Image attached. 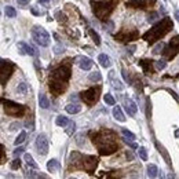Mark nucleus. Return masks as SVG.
Wrapping results in <instances>:
<instances>
[{"label": "nucleus", "mask_w": 179, "mask_h": 179, "mask_svg": "<svg viewBox=\"0 0 179 179\" xmlns=\"http://www.w3.org/2000/svg\"><path fill=\"white\" fill-rule=\"evenodd\" d=\"M70 76V69L69 66H59L51 73L50 77V90L54 94H61L66 90L68 80Z\"/></svg>", "instance_id": "obj_1"}, {"label": "nucleus", "mask_w": 179, "mask_h": 179, "mask_svg": "<svg viewBox=\"0 0 179 179\" xmlns=\"http://www.w3.org/2000/svg\"><path fill=\"white\" fill-rule=\"evenodd\" d=\"M94 145L98 147L101 154H112L113 151L117 150L116 136L109 131L101 132L96 136H94Z\"/></svg>", "instance_id": "obj_2"}, {"label": "nucleus", "mask_w": 179, "mask_h": 179, "mask_svg": "<svg viewBox=\"0 0 179 179\" xmlns=\"http://www.w3.org/2000/svg\"><path fill=\"white\" fill-rule=\"evenodd\" d=\"M172 26H173L172 21H171L170 18H164L161 22H158V24L154 25V26L151 28L147 33H145L143 39H145L146 41H149V43H153V41L161 39L165 33L170 32V30L172 29Z\"/></svg>", "instance_id": "obj_3"}, {"label": "nucleus", "mask_w": 179, "mask_h": 179, "mask_svg": "<svg viewBox=\"0 0 179 179\" xmlns=\"http://www.w3.org/2000/svg\"><path fill=\"white\" fill-rule=\"evenodd\" d=\"M113 0H102V2H92V11L99 19H105L113 10Z\"/></svg>", "instance_id": "obj_4"}, {"label": "nucleus", "mask_w": 179, "mask_h": 179, "mask_svg": "<svg viewBox=\"0 0 179 179\" xmlns=\"http://www.w3.org/2000/svg\"><path fill=\"white\" fill-rule=\"evenodd\" d=\"M32 39L40 47H48V44H50V35L47 33V30L44 29V28L39 26V25L33 26V29H32Z\"/></svg>", "instance_id": "obj_5"}, {"label": "nucleus", "mask_w": 179, "mask_h": 179, "mask_svg": "<svg viewBox=\"0 0 179 179\" xmlns=\"http://www.w3.org/2000/svg\"><path fill=\"white\" fill-rule=\"evenodd\" d=\"M3 105H4V112L7 113L8 116H18V114H22V113L25 112L22 105H18L13 101H4V99H3Z\"/></svg>", "instance_id": "obj_6"}, {"label": "nucleus", "mask_w": 179, "mask_h": 179, "mask_svg": "<svg viewBox=\"0 0 179 179\" xmlns=\"http://www.w3.org/2000/svg\"><path fill=\"white\" fill-rule=\"evenodd\" d=\"M98 164V158L94 156H81V168L87 172H94Z\"/></svg>", "instance_id": "obj_7"}, {"label": "nucleus", "mask_w": 179, "mask_h": 179, "mask_svg": "<svg viewBox=\"0 0 179 179\" xmlns=\"http://www.w3.org/2000/svg\"><path fill=\"white\" fill-rule=\"evenodd\" d=\"M98 92H99V88H96V90L95 88H88V90L81 92V99L87 105H94L98 101Z\"/></svg>", "instance_id": "obj_8"}, {"label": "nucleus", "mask_w": 179, "mask_h": 179, "mask_svg": "<svg viewBox=\"0 0 179 179\" xmlns=\"http://www.w3.org/2000/svg\"><path fill=\"white\" fill-rule=\"evenodd\" d=\"M36 149H37V153L41 156H46L48 153V139L44 134H40L36 138Z\"/></svg>", "instance_id": "obj_9"}, {"label": "nucleus", "mask_w": 179, "mask_h": 179, "mask_svg": "<svg viewBox=\"0 0 179 179\" xmlns=\"http://www.w3.org/2000/svg\"><path fill=\"white\" fill-rule=\"evenodd\" d=\"M13 69H14V65L10 61H6V59L2 61V85L6 84V81H7V79L10 77Z\"/></svg>", "instance_id": "obj_10"}, {"label": "nucleus", "mask_w": 179, "mask_h": 179, "mask_svg": "<svg viewBox=\"0 0 179 179\" xmlns=\"http://www.w3.org/2000/svg\"><path fill=\"white\" fill-rule=\"evenodd\" d=\"M165 51H170V52H165V57L167 58H173L175 54L179 52V36H175V37L171 39L170 44H168V50Z\"/></svg>", "instance_id": "obj_11"}, {"label": "nucleus", "mask_w": 179, "mask_h": 179, "mask_svg": "<svg viewBox=\"0 0 179 179\" xmlns=\"http://www.w3.org/2000/svg\"><path fill=\"white\" fill-rule=\"evenodd\" d=\"M17 48H18V51H19V54H21V55L28 54V55H32V57H33V55H36L35 48H33V47H30L29 44L24 43V41H21V43L17 44Z\"/></svg>", "instance_id": "obj_12"}, {"label": "nucleus", "mask_w": 179, "mask_h": 179, "mask_svg": "<svg viewBox=\"0 0 179 179\" xmlns=\"http://www.w3.org/2000/svg\"><path fill=\"white\" fill-rule=\"evenodd\" d=\"M124 106H125V110H127V113H128L129 116H135V114H136L138 106H136V103H135L132 99H129V98L124 99Z\"/></svg>", "instance_id": "obj_13"}, {"label": "nucleus", "mask_w": 179, "mask_h": 179, "mask_svg": "<svg viewBox=\"0 0 179 179\" xmlns=\"http://www.w3.org/2000/svg\"><path fill=\"white\" fill-rule=\"evenodd\" d=\"M77 61H79V62H77V63H79V66L83 69V70H90V69L92 68V63L94 62L88 57H80Z\"/></svg>", "instance_id": "obj_14"}, {"label": "nucleus", "mask_w": 179, "mask_h": 179, "mask_svg": "<svg viewBox=\"0 0 179 179\" xmlns=\"http://www.w3.org/2000/svg\"><path fill=\"white\" fill-rule=\"evenodd\" d=\"M113 116H114V118L117 121H120V123H124V121H125V116H124V113L121 112V107L120 106H114V107H113Z\"/></svg>", "instance_id": "obj_15"}, {"label": "nucleus", "mask_w": 179, "mask_h": 179, "mask_svg": "<svg viewBox=\"0 0 179 179\" xmlns=\"http://www.w3.org/2000/svg\"><path fill=\"white\" fill-rule=\"evenodd\" d=\"M65 109L69 114H77V113H80V110H81V106H80L79 103H69V105H66Z\"/></svg>", "instance_id": "obj_16"}, {"label": "nucleus", "mask_w": 179, "mask_h": 179, "mask_svg": "<svg viewBox=\"0 0 179 179\" xmlns=\"http://www.w3.org/2000/svg\"><path fill=\"white\" fill-rule=\"evenodd\" d=\"M109 79L112 80V85H113V88H114V90H117V91H121V90H123V87H124V85L121 84V81H120V80L114 79V72H113V70L110 72Z\"/></svg>", "instance_id": "obj_17"}, {"label": "nucleus", "mask_w": 179, "mask_h": 179, "mask_svg": "<svg viewBox=\"0 0 179 179\" xmlns=\"http://www.w3.org/2000/svg\"><path fill=\"white\" fill-rule=\"evenodd\" d=\"M98 62L101 63L102 68H110V65H112V62H110V58L107 57L106 54H99Z\"/></svg>", "instance_id": "obj_18"}, {"label": "nucleus", "mask_w": 179, "mask_h": 179, "mask_svg": "<svg viewBox=\"0 0 179 179\" xmlns=\"http://www.w3.org/2000/svg\"><path fill=\"white\" fill-rule=\"evenodd\" d=\"M59 161H58L57 158H51L48 162H47V170L50 171V172H55V171L59 170Z\"/></svg>", "instance_id": "obj_19"}, {"label": "nucleus", "mask_w": 179, "mask_h": 179, "mask_svg": "<svg viewBox=\"0 0 179 179\" xmlns=\"http://www.w3.org/2000/svg\"><path fill=\"white\" fill-rule=\"evenodd\" d=\"M39 105H40L41 109H48L50 101L47 99V96L44 95V94H40V95H39Z\"/></svg>", "instance_id": "obj_20"}, {"label": "nucleus", "mask_w": 179, "mask_h": 179, "mask_svg": "<svg viewBox=\"0 0 179 179\" xmlns=\"http://www.w3.org/2000/svg\"><path fill=\"white\" fill-rule=\"evenodd\" d=\"M70 123V121L68 120V117H65V116H58L57 118H55V124H57L58 127H66L68 125V124Z\"/></svg>", "instance_id": "obj_21"}, {"label": "nucleus", "mask_w": 179, "mask_h": 179, "mask_svg": "<svg viewBox=\"0 0 179 179\" xmlns=\"http://www.w3.org/2000/svg\"><path fill=\"white\" fill-rule=\"evenodd\" d=\"M146 171H147V176H150V178H156L157 172H158V170H157V167L154 164H149Z\"/></svg>", "instance_id": "obj_22"}, {"label": "nucleus", "mask_w": 179, "mask_h": 179, "mask_svg": "<svg viewBox=\"0 0 179 179\" xmlns=\"http://www.w3.org/2000/svg\"><path fill=\"white\" fill-rule=\"evenodd\" d=\"M24 160H25V162H26L29 167H32V168H37V164L35 162V160H33V157L30 156L29 153H25L24 154Z\"/></svg>", "instance_id": "obj_23"}, {"label": "nucleus", "mask_w": 179, "mask_h": 179, "mask_svg": "<svg viewBox=\"0 0 179 179\" xmlns=\"http://www.w3.org/2000/svg\"><path fill=\"white\" fill-rule=\"evenodd\" d=\"M25 139H26V132H25V131H21V132H19V135L17 136V139L14 140V145H17V146L21 145V143L25 142Z\"/></svg>", "instance_id": "obj_24"}, {"label": "nucleus", "mask_w": 179, "mask_h": 179, "mask_svg": "<svg viewBox=\"0 0 179 179\" xmlns=\"http://www.w3.org/2000/svg\"><path fill=\"white\" fill-rule=\"evenodd\" d=\"M164 47H165V44H164V41H158V43L156 44V46L153 47V54L154 55H157V54H160V52L164 50Z\"/></svg>", "instance_id": "obj_25"}, {"label": "nucleus", "mask_w": 179, "mask_h": 179, "mask_svg": "<svg viewBox=\"0 0 179 179\" xmlns=\"http://www.w3.org/2000/svg\"><path fill=\"white\" fill-rule=\"evenodd\" d=\"M88 33H90V36L92 37V40L95 41L96 46H99L101 44V37H99V35L96 32H94V29H88Z\"/></svg>", "instance_id": "obj_26"}, {"label": "nucleus", "mask_w": 179, "mask_h": 179, "mask_svg": "<svg viewBox=\"0 0 179 179\" xmlns=\"http://www.w3.org/2000/svg\"><path fill=\"white\" fill-rule=\"evenodd\" d=\"M88 79H90V81H101L102 80V76H101V73H99L98 70H95V72H92V73L90 74V77H88Z\"/></svg>", "instance_id": "obj_27"}, {"label": "nucleus", "mask_w": 179, "mask_h": 179, "mask_svg": "<svg viewBox=\"0 0 179 179\" xmlns=\"http://www.w3.org/2000/svg\"><path fill=\"white\" fill-rule=\"evenodd\" d=\"M28 91V84L26 83H21V84H18V87H17V92L21 94V95H25Z\"/></svg>", "instance_id": "obj_28"}, {"label": "nucleus", "mask_w": 179, "mask_h": 179, "mask_svg": "<svg viewBox=\"0 0 179 179\" xmlns=\"http://www.w3.org/2000/svg\"><path fill=\"white\" fill-rule=\"evenodd\" d=\"M6 15H7L8 18H14V17L17 15L15 8L11 7V6H7V7H6Z\"/></svg>", "instance_id": "obj_29"}, {"label": "nucleus", "mask_w": 179, "mask_h": 179, "mask_svg": "<svg viewBox=\"0 0 179 179\" xmlns=\"http://www.w3.org/2000/svg\"><path fill=\"white\" fill-rule=\"evenodd\" d=\"M138 154H139V157H140V160H142V161H147V150H146L145 147H139Z\"/></svg>", "instance_id": "obj_30"}, {"label": "nucleus", "mask_w": 179, "mask_h": 179, "mask_svg": "<svg viewBox=\"0 0 179 179\" xmlns=\"http://www.w3.org/2000/svg\"><path fill=\"white\" fill-rule=\"evenodd\" d=\"M103 101L106 102V105H110V106H113V105L116 103L114 98H113L110 94H106V95H103Z\"/></svg>", "instance_id": "obj_31"}, {"label": "nucleus", "mask_w": 179, "mask_h": 179, "mask_svg": "<svg viewBox=\"0 0 179 179\" xmlns=\"http://www.w3.org/2000/svg\"><path fill=\"white\" fill-rule=\"evenodd\" d=\"M154 66H156V69H157V70H164V69H165V66H167V62H165V61H162V59L156 61Z\"/></svg>", "instance_id": "obj_32"}, {"label": "nucleus", "mask_w": 179, "mask_h": 179, "mask_svg": "<svg viewBox=\"0 0 179 179\" xmlns=\"http://www.w3.org/2000/svg\"><path fill=\"white\" fill-rule=\"evenodd\" d=\"M55 18H57L58 22H61V24H65L66 22V15L62 13V11H58V13L55 14Z\"/></svg>", "instance_id": "obj_33"}, {"label": "nucleus", "mask_w": 179, "mask_h": 179, "mask_svg": "<svg viewBox=\"0 0 179 179\" xmlns=\"http://www.w3.org/2000/svg\"><path fill=\"white\" fill-rule=\"evenodd\" d=\"M22 127V123H19V121H14V123H11L10 125H8V128H10V131H17L18 128H21Z\"/></svg>", "instance_id": "obj_34"}, {"label": "nucleus", "mask_w": 179, "mask_h": 179, "mask_svg": "<svg viewBox=\"0 0 179 179\" xmlns=\"http://www.w3.org/2000/svg\"><path fill=\"white\" fill-rule=\"evenodd\" d=\"M147 61H140V65L143 66V70H145V73H150L151 72V65H149V63H146Z\"/></svg>", "instance_id": "obj_35"}, {"label": "nucleus", "mask_w": 179, "mask_h": 179, "mask_svg": "<svg viewBox=\"0 0 179 179\" xmlns=\"http://www.w3.org/2000/svg\"><path fill=\"white\" fill-rule=\"evenodd\" d=\"M26 176H29V178H47L46 175H43L40 172H30V171L26 173Z\"/></svg>", "instance_id": "obj_36"}, {"label": "nucleus", "mask_w": 179, "mask_h": 179, "mask_svg": "<svg viewBox=\"0 0 179 179\" xmlns=\"http://www.w3.org/2000/svg\"><path fill=\"white\" fill-rule=\"evenodd\" d=\"M121 132H123L124 136L129 138V139H135V134H132V132H131V131H128L127 128H123V129H121Z\"/></svg>", "instance_id": "obj_37"}, {"label": "nucleus", "mask_w": 179, "mask_h": 179, "mask_svg": "<svg viewBox=\"0 0 179 179\" xmlns=\"http://www.w3.org/2000/svg\"><path fill=\"white\" fill-rule=\"evenodd\" d=\"M10 167H11V170H18L19 167H21V160L19 158H15L13 162L10 164Z\"/></svg>", "instance_id": "obj_38"}, {"label": "nucleus", "mask_w": 179, "mask_h": 179, "mask_svg": "<svg viewBox=\"0 0 179 179\" xmlns=\"http://www.w3.org/2000/svg\"><path fill=\"white\" fill-rule=\"evenodd\" d=\"M123 140L127 143V145L129 146V147H132V149H139V146H138L136 143H134V142H129V140H128V138H127V136H124V138H123Z\"/></svg>", "instance_id": "obj_39"}, {"label": "nucleus", "mask_w": 179, "mask_h": 179, "mask_svg": "<svg viewBox=\"0 0 179 179\" xmlns=\"http://www.w3.org/2000/svg\"><path fill=\"white\" fill-rule=\"evenodd\" d=\"M63 46H61V44H57V46L54 47V52L55 54H61V52H63Z\"/></svg>", "instance_id": "obj_40"}, {"label": "nucleus", "mask_w": 179, "mask_h": 179, "mask_svg": "<svg viewBox=\"0 0 179 179\" xmlns=\"http://www.w3.org/2000/svg\"><path fill=\"white\" fill-rule=\"evenodd\" d=\"M74 128H76V124H74L73 121H70V123H69V129L66 132H68L69 135H72V132H74Z\"/></svg>", "instance_id": "obj_41"}, {"label": "nucleus", "mask_w": 179, "mask_h": 179, "mask_svg": "<svg viewBox=\"0 0 179 179\" xmlns=\"http://www.w3.org/2000/svg\"><path fill=\"white\" fill-rule=\"evenodd\" d=\"M157 18H158V14H157V13H151L150 15H149L147 21H149V22H154V21H156Z\"/></svg>", "instance_id": "obj_42"}, {"label": "nucleus", "mask_w": 179, "mask_h": 179, "mask_svg": "<svg viewBox=\"0 0 179 179\" xmlns=\"http://www.w3.org/2000/svg\"><path fill=\"white\" fill-rule=\"evenodd\" d=\"M121 73H123V77H124V80H125L127 83H131V79H129V76H128V73H127L125 69H123V70H121Z\"/></svg>", "instance_id": "obj_43"}, {"label": "nucleus", "mask_w": 179, "mask_h": 179, "mask_svg": "<svg viewBox=\"0 0 179 179\" xmlns=\"http://www.w3.org/2000/svg\"><path fill=\"white\" fill-rule=\"evenodd\" d=\"M24 150H25L24 147H17L15 150H14V156H15V157H18L19 154H22V153H24Z\"/></svg>", "instance_id": "obj_44"}, {"label": "nucleus", "mask_w": 179, "mask_h": 179, "mask_svg": "<svg viewBox=\"0 0 179 179\" xmlns=\"http://www.w3.org/2000/svg\"><path fill=\"white\" fill-rule=\"evenodd\" d=\"M17 2H18V4H21V6H26V4H29L30 0H17Z\"/></svg>", "instance_id": "obj_45"}, {"label": "nucleus", "mask_w": 179, "mask_h": 179, "mask_svg": "<svg viewBox=\"0 0 179 179\" xmlns=\"http://www.w3.org/2000/svg\"><path fill=\"white\" fill-rule=\"evenodd\" d=\"M127 158H128V160H132V158H134V154H132L131 151H127Z\"/></svg>", "instance_id": "obj_46"}, {"label": "nucleus", "mask_w": 179, "mask_h": 179, "mask_svg": "<svg viewBox=\"0 0 179 179\" xmlns=\"http://www.w3.org/2000/svg\"><path fill=\"white\" fill-rule=\"evenodd\" d=\"M39 3H41V4H47V3H50V0H37Z\"/></svg>", "instance_id": "obj_47"}, {"label": "nucleus", "mask_w": 179, "mask_h": 179, "mask_svg": "<svg viewBox=\"0 0 179 179\" xmlns=\"http://www.w3.org/2000/svg\"><path fill=\"white\" fill-rule=\"evenodd\" d=\"M175 18L179 21V10H176V11H175Z\"/></svg>", "instance_id": "obj_48"}, {"label": "nucleus", "mask_w": 179, "mask_h": 179, "mask_svg": "<svg viewBox=\"0 0 179 179\" xmlns=\"http://www.w3.org/2000/svg\"><path fill=\"white\" fill-rule=\"evenodd\" d=\"M175 136H176V138H179V128H178V129H175Z\"/></svg>", "instance_id": "obj_49"}, {"label": "nucleus", "mask_w": 179, "mask_h": 179, "mask_svg": "<svg viewBox=\"0 0 179 179\" xmlns=\"http://www.w3.org/2000/svg\"><path fill=\"white\" fill-rule=\"evenodd\" d=\"M164 2H167V0H164Z\"/></svg>", "instance_id": "obj_50"}]
</instances>
